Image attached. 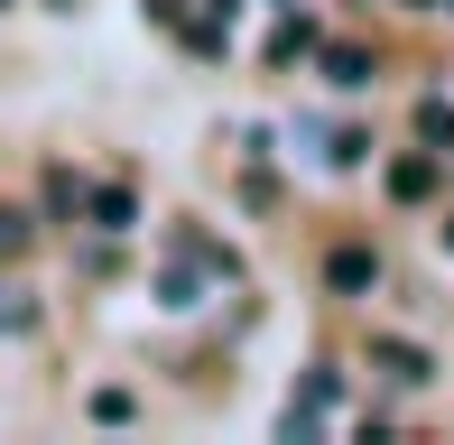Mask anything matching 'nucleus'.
<instances>
[{"instance_id": "obj_1", "label": "nucleus", "mask_w": 454, "mask_h": 445, "mask_svg": "<svg viewBox=\"0 0 454 445\" xmlns=\"http://www.w3.org/2000/svg\"><path fill=\"white\" fill-rule=\"evenodd\" d=\"M325 278H334L343 297H362V288H380V251H362V241H343V251L325 260Z\"/></svg>"}, {"instance_id": "obj_2", "label": "nucleus", "mask_w": 454, "mask_h": 445, "mask_svg": "<svg viewBox=\"0 0 454 445\" xmlns=\"http://www.w3.org/2000/svg\"><path fill=\"white\" fill-rule=\"evenodd\" d=\"M84 214H93V232H130V222H139V195L130 186H84Z\"/></svg>"}, {"instance_id": "obj_3", "label": "nucleus", "mask_w": 454, "mask_h": 445, "mask_svg": "<svg viewBox=\"0 0 454 445\" xmlns=\"http://www.w3.org/2000/svg\"><path fill=\"white\" fill-rule=\"evenodd\" d=\"M389 195H399V205H427V195H436V149L389 158Z\"/></svg>"}, {"instance_id": "obj_4", "label": "nucleus", "mask_w": 454, "mask_h": 445, "mask_svg": "<svg viewBox=\"0 0 454 445\" xmlns=\"http://www.w3.org/2000/svg\"><path fill=\"white\" fill-rule=\"evenodd\" d=\"M371 362H380L389 380H427V353H418V343H399V334H380V343H371Z\"/></svg>"}, {"instance_id": "obj_5", "label": "nucleus", "mask_w": 454, "mask_h": 445, "mask_svg": "<svg viewBox=\"0 0 454 445\" xmlns=\"http://www.w3.org/2000/svg\"><path fill=\"white\" fill-rule=\"evenodd\" d=\"M325 84L362 93V84H371V47H325Z\"/></svg>"}, {"instance_id": "obj_6", "label": "nucleus", "mask_w": 454, "mask_h": 445, "mask_svg": "<svg viewBox=\"0 0 454 445\" xmlns=\"http://www.w3.org/2000/svg\"><path fill=\"white\" fill-rule=\"evenodd\" d=\"M418 139H427V149H454V103H445V93L418 103Z\"/></svg>"}, {"instance_id": "obj_7", "label": "nucleus", "mask_w": 454, "mask_h": 445, "mask_svg": "<svg viewBox=\"0 0 454 445\" xmlns=\"http://www.w3.org/2000/svg\"><path fill=\"white\" fill-rule=\"evenodd\" d=\"M47 214H56V222L84 214V176H74V168H47Z\"/></svg>"}, {"instance_id": "obj_8", "label": "nucleus", "mask_w": 454, "mask_h": 445, "mask_svg": "<svg viewBox=\"0 0 454 445\" xmlns=\"http://www.w3.org/2000/svg\"><path fill=\"white\" fill-rule=\"evenodd\" d=\"M306 47H316V19H278V37H270V56H278V66H297Z\"/></svg>"}, {"instance_id": "obj_9", "label": "nucleus", "mask_w": 454, "mask_h": 445, "mask_svg": "<svg viewBox=\"0 0 454 445\" xmlns=\"http://www.w3.org/2000/svg\"><path fill=\"white\" fill-rule=\"evenodd\" d=\"M37 325V297L28 288H0V334H28Z\"/></svg>"}, {"instance_id": "obj_10", "label": "nucleus", "mask_w": 454, "mask_h": 445, "mask_svg": "<svg viewBox=\"0 0 454 445\" xmlns=\"http://www.w3.org/2000/svg\"><path fill=\"white\" fill-rule=\"evenodd\" d=\"M28 241H37V222L19 214V205H0V260H19V251H28Z\"/></svg>"}, {"instance_id": "obj_11", "label": "nucleus", "mask_w": 454, "mask_h": 445, "mask_svg": "<svg viewBox=\"0 0 454 445\" xmlns=\"http://www.w3.org/2000/svg\"><path fill=\"white\" fill-rule=\"evenodd\" d=\"M158 297H168V307H195V297H204V288H195V269H185V260H176V269H168V278H158Z\"/></svg>"}, {"instance_id": "obj_12", "label": "nucleus", "mask_w": 454, "mask_h": 445, "mask_svg": "<svg viewBox=\"0 0 454 445\" xmlns=\"http://www.w3.org/2000/svg\"><path fill=\"white\" fill-rule=\"evenodd\" d=\"M149 19L158 28H185V0H149Z\"/></svg>"}, {"instance_id": "obj_13", "label": "nucleus", "mask_w": 454, "mask_h": 445, "mask_svg": "<svg viewBox=\"0 0 454 445\" xmlns=\"http://www.w3.org/2000/svg\"><path fill=\"white\" fill-rule=\"evenodd\" d=\"M408 10H445V0H408Z\"/></svg>"}, {"instance_id": "obj_14", "label": "nucleus", "mask_w": 454, "mask_h": 445, "mask_svg": "<svg viewBox=\"0 0 454 445\" xmlns=\"http://www.w3.org/2000/svg\"><path fill=\"white\" fill-rule=\"evenodd\" d=\"M445 251H454V222H445Z\"/></svg>"}, {"instance_id": "obj_15", "label": "nucleus", "mask_w": 454, "mask_h": 445, "mask_svg": "<svg viewBox=\"0 0 454 445\" xmlns=\"http://www.w3.org/2000/svg\"><path fill=\"white\" fill-rule=\"evenodd\" d=\"M0 10H10V0H0Z\"/></svg>"}]
</instances>
